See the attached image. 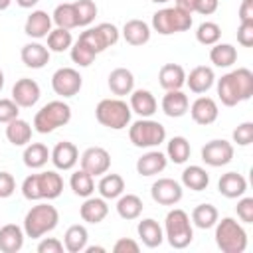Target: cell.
Here are the masks:
<instances>
[{
	"mask_svg": "<svg viewBox=\"0 0 253 253\" xmlns=\"http://www.w3.org/2000/svg\"><path fill=\"white\" fill-rule=\"evenodd\" d=\"M253 95V73L247 67H237L217 79V97L221 105L235 107Z\"/></svg>",
	"mask_w": 253,
	"mask_h": 253,
	"instance_id": "6da1fadb",
	"label": "cell"
},
{
	"mask_svg": "<svg viewBox=\"0 0 253 253\" xmlns=\"http://www.w3.org/2000/svg\"><path fill=\"white\" fill-rule=\"evenodd\" d=\"M63 192V178L55 170H45L40 174H30L22 182V196L30 202L55 200Z\"/></svg>",
	"mask_w": 253,
	"mask_h": 253,
	"instance_id": "7a4b0ae2",
	"label": "cell"
},
{
	"mask_svg": "<svg viewBox=\"0 0 253 253\" xmlns=\"http://www.w3.org/2000/svg\"><path fill=\"white\" fill-rule=\"evenodd\" d=\"M57 223H59V211L55 210V206L42 202L28 210V213L24 217V233H26V237L40 239L45 233L53 231L57 227Z\"/></svg>",
	"mask_w": 253,
	"mask_h": 253,
	"instance_id": "3957f363",
	"label": "cell"
},
{
	"mask_svg": "<svg viewBox=\"0 0 253 253\" xmlns=\"http://www.w3.org/2000/svg\"><path fill=\"white\" fill-rule=\"evenodd\" d=\"M164 237L174 249H186L192 243L194 227H192L190 215L184 210L174 208L166 213V217H164Z\"/></svg>",
	"mask_w": 253,
	"mask_h": 253,
	"instance_id": "277c9868",
	"label": "cell"
},
{
	"mask_svg": "<svg viewBox=\"0 0 253 253\" xmlns=\"http://www.w3.org/2000/svg\"><path fill=\"white\" fill-rule=\"evenodd\" d=\"M215 245L223 253H243L247 249V231L233 217L215 221Z\"/></svg>",
	"mask_w": 253,
	"mask_h": 253,
	"instance_id": "5b68a950",
	"label": "cell"
},
{
	"mask_svg": "<svg viewBox=\"0 0 253 253\" xmlns=\"http://www.w3.org/2000/svg\"><path fill=\"white\" fill-rule=\"evenodd\" d=\"M130 107L126 105V101H123L121 97L115 99H103L99 101V105L95 107V117L97 121L111 128V130H123L130 125Z\"/></svg>",
	"mask_w": 253,
	"mask_h": 253,
	"instance_id": "8992f818",
	"label": "cell"
},
{
	"mask_svg": "<svg viewBox=\"0 0 253 253\" xmlns=\"http://www.w3.org/2000/svg\"><path fill=\"white\" fill-rule=\"evenodd\" d=\"M71 121V107L65 101H49L45 103L34 117V130L40 134L53 132L55 128L67 125Z\"/></svg>",
	"mask_w": 253,
	"mask_h": 253,
	"instance_id": "52a82bcc",
	"label": "cell"
},
{
	"mask_svg": "<svg viewBox=\"0 0 253 253\" xmlns=\"http://www.w3.org/2000/svg\"><path fill=\"white\" fill-rule=\"evenodd\" d=\"M192 14L172 6V8H162L152 14V30L158 32L160 36H170L178 32H186L192 28Z\"/></svg>",
	"mask_w": 253,
	"mask_h": 253,
	"instance_id": "ba28073f",
	"label": "cell"
},
{
	"mask_svg": "<svg viewBox=\"0 0 253 253\" xmlns=\"http://www.w3.org/2000/svg\"><path fill=\"white\" fill-rule=\"evenodd\" d=\"M128 138L136 148H154L166 140V128L150 117L138 119L128 126Z\"/></svg>",
	"mask_w": 253,
	"mask_h": 253,
	"instance_id": "9c48e42d",
	"label": "cell"
},
{
	"mask_svg": "<svg viewBox=\"0 0 253 253\" xmlns=\"http://www.w3.org/2000/svg\"><path fill=\"white\" fill-rule=\"evenodd\" d=\"M119 36H121V32H119V28H117L115 24L101 22V24H97L95 28H85V30L79 34L77 40L83 42L87 47H91V49L99 55V53L105 51L107 47L115 45V43L119 42Z\"/></svg>",
	"mask_w": 253,
	"mask_h": 253,
	"instance_id": "30bf717a",
	"label": "cell"
},
{
	"mask_svg": "<svg viewBox=\"0 0 253 253\" xmlns=\"http://www.w3.org/2000/svg\"><path fill=\"white\" fill-rule=\"evenodd\" d=\"M81 87H83V77L73 67H59L51 75V89L55 95H59L63 99L77 95L81 91Z\"/></svg>",
	"mask_w": 253,
	"mask_h": 253,
	"instance_id": "8fae6325",
	"label": "cell"
},
{
	"mask_svg": "<svg viewBox=\"0 0 253 253\" xmlns=\"http://www.w3.org/2000/svg\"><path fill=\"white\" fill-rule=\"evenodd\" d=\"M202 160L211 168L225 166L233 160V144L225 138H213L202 146Z\"/></svg>",
	"mask_w": 253,
	"mask_h": 253,
	"instance_id": "7c38bea8",
	"label": "cell"
},
{
	"mask_svg": "<svg viewBox=\"0 0 253 253\" xmlns=\"http://www.w3.org/2000/svg\"><path fill=\"white\" fill-rule=\"evenodd\" d=\"M79 162H81V168L95 178V176H101V174L109 172V168H111V154L103 146H89L79 156Z\"/></svg>",
	"mask_w": 253,
	"mask_h": 253,
	"instance_id": "4fadbf2b",
	"label": "cell"
},
{
	"mask_svg": "<svg viewBox=\"0 0 253 253\" xmlns=\"http://www.w3.org/2000/svg\"><path fill=\"white\" fill-rule=\"evenodd\" d=\"M150 196L160 206H176L182 200L184 190L182 184L172 178H158L150 188Z\"/></svg>",
	"mask_w": 253,
	"mask_h": 253,
	"instance_id": "5bb4252c",
	"label": "cell"
},
{
	"mask_svg": "<svg viewBox=\"0 0 253 253\" xmlns=\"http://www.w3.org/2000/svg\"><path fill=\"white\" fill-rule=\"evenodd\" d=\"M40 95H42L40 85H38L34 79H30V77L18 79V81L14 83V87H12V101H14L18 107H22V109L34 107V105L40 101Z\"/></svg>",
	"mask_w": 253,
	"mask_h": 253,
	"instance_id": "9a60e30c",
	"label": "cell"
},
{
	"mask_svg": "<svg viewBox=\"0 0 253 253\" xmlns=\"http://www.w3.org/2000/svg\"><path fill=\"white\" fill-rule=\"evenodd\" d=\"M190 115H192V119H194V123H198V125H211V123H215L217 121V115H219V109H217V103H215V99H211V97H198L190 107Z\"/></svg>",
	"mask_w": 253,
	"mask_h": 253,
	"instance_id": "2e32d148",
	"label": "cell"
},
{
	"mask_svg": "<svg viewBox=\"0 0 253 253\" xmlns=\"http://www.w3.org/2000/svg\"><path fill=\"white\" fill-rule=\"evenodd\" d=\"M49 160L53 162V166L57 170H71L77 162H79V150L73 142L69 140H63V142H57L53 146V150L49 152Z\"/></svg>",
	"mask_w": 253,
	"mask_h": 253,
	"instance_id": "e0dca14e",
	"label": "cell"
},
{
	"mask_svg": "<svg viewBox=\"0 0 253 253\" xmlns=\"http://www.w3.org/2000/svg\"><path fill=\"white\" fill-rule=\"evenodd\" d=\"M215 83V73L211 67L208 65H198L194 67L188 75H186V85L190 87L192 93L196 95H202V93H208Z\"/></svg>",
	"mask_w": 253,
	"mask_h": 253,
	"instance_id": "ac0fdd59",
	"label": "cell"
},
{
	"mask_svg": "<svg viewBox=\"0 0 253 253\" xmlns=\"http://www.w3.org/2000/svg\"><path fill=\"white\" fill-rule=\"evenodd\" d=\"M162 111L166 117L170 119H180L188 113V107H190V99L188 95L182 91V89H174V91H166L164 97H162V103H160Z\"/></svg>",
	"mask_w": 253,
	"mask_h": 253,
	"instance_id": "d6986e66",
	"label": "cell"
},
{
	"mask_svg": "<svg viewBox=\"0 0 253 253\" xmlns=\"http://www.w3.org/2000/svg\"><path fill=\"white\" fill-rule=\"evenodd\" d=\"M51 24H53V20L45 10H34L26 18L24 32H26V36H30L34 40H42V38H47V34L51 32Z\"/></svg>",
	"mask_w": 253,
	"mask_h": 253,
	"instance_id": "ffe728a7",
	"label": "cell"
},
{
	"mask_svg": "<svg viewBox=\"0 0 253 253\" xmlns=\"http://www.w3.org/2000/svg\"><path fill=\"white\" fill-rule=\"evenodd\" d=\"M130 111L136 113L140 119H148L156 113L158 109V103H156V97L148 91V89H132L130 93V103H128Z\"/></svg>",
	"mask_w": 253,
	"mask_h": 253,
	"instance_id": "44dd1931",
	"label": "cell"
},
{
	"mask_svg": "<svg viewBox=\"0 0 253 253\" xmlns=\"http://www.w3.org/2000/svg\"><path fill=\"white\" fill-rule=\"evenodd\" d=\"M49 53H51V51L47 49V45H43V43H40V42H30V43H26V45L22 47L20 57H22V61H24L26 67L42 69V67H45L47 61H49Z\"/></svg>",
	"mask_w": 253,
	"mask_h": 253,
	"instance_id": "7402d4cb",
	"label": "cell"
},
{
	"mask_svg": "<svg viewBox=\"0 0 253 253\" xmlns=\"http://www.w3.org/2000/svg\"><path fill=\"white\" fill-rule=\"evenodd\" d=\"M217 190L223 198L235 200L247 192V180L239 172H225V174H221V178L217 182Z\"/></svg>",
	"mask_w": 253,
	"mask_h": 253,
	"instance_id": "603a6c76",
	"label": "cell"
},
{
	"mask_svg": "<svg viewBox=\"0 0 253 253\" xmlns=\"http://www.w3.org/2000/svg\"><path fill=\"white\" fill-rule=\"evenodd\" d=\"M24 227L16 223H6L0 227V251L2 253H18L24 247Z\"/></svg>",
	"mask_w": 253,
	"mask_h": 253,
	"instance_id": "cb8c5ba5",
	"label": "cell"
},
{
	"mask_svg": "<svg viewBox=\"0 0 253 253\" xmlns=\"http://www.w3.org/2000/svg\"><path fill=\"white\" fill-rule=\"evenodd\" d=\"M158 83L166 91L182 89L186 85V71L178 63H164L158 71Z\"/></svg>",
	"mask_w": 253,
	"mask_h": 253,
	"instance_id": "d4e9b609",
	"label": "cell"
},
{
	"mask_svg": "<svg viewBox=\"0 0 253 253\" xmlns=\"http://www.w3.org/2000/svg\"><path fill=\"white\" fill-rule=\"evenodd\" d=\"M109 89L113 95L117 97H125V95H130L132 89H134V75L130 69L126 67H117L109 73Z\"/></svg>",
	"mask_w": 253,
	"mask_h": 253,
	"instance_id": "484cf974",
	"label": "cell"
},
{
	"mask_svg": "<svg viewBox=\"0 0 253 253\" xmlns=\"http://www.w3.org/2000/svg\"><path fill=\"white\" fill-rule=\"evenodd\" d=\"M136 233H138L140 241H142L146 247H150V249L162 245V241H164V229H162V225H160L156 219H152V217L140 219L138 225H136Z\"/></svg>",
	"mask_w": 253,
	"mask_h": 253,
	"instance_id": "4316f807",
	"label": "cell"
},
{
	"mask_svg": "<svg viewBox=\"0 0 253 253\" xmlns=\"http://www.w3.org/2000/svg\"><path fill=\"white\" fill-rule=\"evenodd\" d=\"M168 164V158L160 150H148L136 160V172L140 176H156L160 174Z\"/></svg>",
	"mask_w": 253,
	"mask_h": 253,
	"instance_id": "83f0119b",
	"label": "cell"
},
{
	"mask_svg": "<svg viewBox=\"0 0 253 253\" xmlns=\"http://www.w3.org/2000/svg\"><path fill=\"white\" fill-rule=\"evenodd\" d=\"M109 213V206H107V200L105 198H85V202L81 204L79 208V215L83 221L87 223H101Z\"/></svg>",
	"mask_w": 253,
	"mask_h": 253,
	"instance_id": "f1b7e54d",
	"label": "cell"
},
{
	"mask_svg": "<svg viewBox=\"0 0 253 253\" xmlns=\"http://www.w3.org/2000/svg\"><path fill=\"white\" fill-rule=\"evenodd\" d=\"M121 34H123V38H125L126 43H130V45H144L150 40V34L152 32H150V26L144 20L134 18V20L125 22Z\"/></svg>",
	"mask_w": 253,
	"mask_h": 253,
	"instance_id": "f546056e",
	"label": "cell"
},
{
	"mask_svg": "<svg viewBox=\"0 0 253 253\" xmlns=\"http://www.w3.org/2000/svg\"><path fill=\"white\" fill-rule=\"evenodd\" d=\"M6 138L14 146H26L32 140V125L24 119H14L6 125Z\"/></svg>",
	"mask_w": 253,
	"mask_h": 253,
	"instance_id": "4dcf8cb0",
	"label": "cell"
},
{
	"mask_svg": "<svg viewBox=\"0 0 253 253\" xmlns=\"http://www.w3.org/2000/svg\"><path fill=\"white\" fill-rule=\"evenodd\" d=\"M49 152H51V150H49L45 144H42V142H32V144L28 142L26 148H24L22 158H24V164H26L28 168L38 170V168H43V166L47 164Z\"/></svg>",
	"mask_w": 253,
	"mask_h": 253,
	"instance_id": "1f68e13d",
	"label": "cell"
},
{
	"mask_svg": "<svg viewBox=\"0 0 253 253\" xmlns=\"http://www.w3.org/2000/svg\"><path fill=\"white\" fill-rule=\"evenodd\" d=\"M210 184V174L198 166V164H192V166H186L184 172H182V186L188 188V190H194V192H202L206 190Z\"/></svg>",
	"mask_w": 253,
	"mask_h": 253,
	"instance_id": "d6a6232c",
	"label": "cell"
},
{
	"mask_svg": "<svg viewBox=\"0 0 253 253\" xmlns=\"http://www.w3.org/2000/svg\"><path fill=\"white\" fill-rule=\"evenodd\" d=\"M87 239H89L87 227L81 223H75V225L67 227V231L63 235V247L69 253H81L87 247Z\"/></svg>",
	"mask_w": 253,
	"mask_h": 253,
	"instance_id": "836d02e7",
	"label": "cell"
},
{
	"mask_svg": "<svg viewBox=\"0 0 253 253\" xmlns=\"http://www.w3.org/2000/svg\"><path fill=\"white\" fill-rule=\"evenodd\" d=\"M142 200L136 196V194H121L117 198V213L123 217V219H136L140 217L142 213Z\"/></svg>",
	"mask_w": 253,
	"mask_h": 253,
	"instance_id": "e575fe53",
	"label": "cell"
},
{
	"mask_svg": "<svg viewBox=\"0 0 253 253\" xmlns=\"http://www.w3.org/2000/svg\"><path fill=\"white\" fill-rule=\"evenodd\" d=\"M210 61L215 67H231L237 61V49L231 43H213L210 49Z\"/></svg>",
	"mask_w": 253,
	"mask_h": 253,
	"instance_id": "d590c367",
	"label": "cell"
},
{
	"mask_svg": "<svg viewBox=\"0 0 253 253\" xmlns=\"http://www.w3.org/2000/svg\"><path fill=\"white\" fill-rule=\"evenodd\" d=\"M97 190L101 194V198L105 200H117L123 192H125V180L121 174H107L99 180L97 184Z\"/></svg>",
	"mask_w": 253,
	"mask_h": 253,
	"instance_id": "8d00e7d4",
	"label": "cell"
},
{
	"mask_svg": "<svg viewBox=\"0 0 253 253\" xmlns=\"http://www.w3.org/2000/svg\"><path fill=\"white\" fill-rule=\"evenodd\" d=\"M192 223L200 229H210L215 225V221L219 219V213H217V208L211 206V204H200L192 210Z\"/></svg>",
	"mask_w": 253,
	"mask_h": 253,
	"instance_id": "74e56055",
	"label": "cell"
},
{
	"mask_svg": "<svg viewBox=\"0 0 253 253\" xmlns=\"http://www.w3.org/2000/svg\"><path fill=\"white\" fill-rule=\"evenodd\" d=\"M192 146L186 136H172L166 144V158L172 160L174 164H184L190 158Z\"/></svg>",
	"mask_w": 253,
	"mask_h": 253,
	"instance_id": "f35d334b",
	"label": "cell"
},
{
	"mask_svg": "<svg viewBox=\"0 0 253 253\" xmlns=\"http://www.w3.org/2000/svg\"><path fill=\"white\" fill-rule=\"evenodd\" d=\"M69 186H71L73 194L79 196V198H89V196L95 192V180H93V176H91L89 172H85L83 168H79V170H75V172L71 174Z\"/></svg>",
	"mask_w": 253,
	"mask_h": 253,
	"instance_id": "ab89813d",
	"label": "cell"
},
{
	"mask_svg": "<svg viewBox=\"0 0 253 253\" xmlns=\"http://www.w3.org/2000/svg\"><path fill=\"white\" fill-rule=\"evenodd\" d=\"M51 20L57 28H65V30L77 28V12H75L73 2H63V4L55 6V10L51 14Z\"/></svg>",
	"mask_w": 253,
	"mask_h": 253,
	"instance_id": "60d3db41",
	"label": "cell"
},
{
	"mask_svg": "<svg viewBox=\"0 0 253 253\" xmlns=\"http://www.w3.org/2000/svg\"><path fill=\"white\" fill-rule=\"evenodd\" d=\"M73 45V36L69 30L65 28H55L47 34V49L49 51H55V53H61L65 49H69Z\"/></svg>",
	"mask_w": 253,
	"mask_h": 253,
	"instance_id": "b9f144b4",
	"label": "cell"
},
{
	"mask_svg": "<svg viewBox=\"0 0 253 253\" xmlns=\"http://www.w3.org/2000/svg\"><path fill=\"white\" fill-rule=\"evenodd\" d=\"M221 38V28L215 22H202L196 30V40L202 45H213Z\"/></svg>",
	"mask_w": 253,
	"mask_h": 253,
	"instance_id": "7bdbcfd3",
	"label": "cell"
},
{
	"mask_svg": "<svg viewBox=\"0 0 253 253\" xmlns=\"http://www.w3.org/2000/svg\"><path fill=\"white\" fill-rule=\"evenodd\" d=\"M69 53H71V61L77 63L79 67H89L97 57V53L91 47H87L83 42H79V40L69 47Z\"/></svg>",
	"mask_w": 253,
	"mask_h": 253,
	"instance_id": "ee69618b",
	"label": "cell"
},
{
	"mask_svg": "<svg viewBox=\"0 0 253 253\" xmlns=\"http://www.w3.org/2000/svg\"><path fill=\"white\" fill-rule=\"evenodd\" d=\"M73 6L77 12V26L87 28L97 16V4L93 0H75Z\"/></svg>",
	"mask_w": 253,
	"mask_h": 253,
	"instance_id": "f6af8a7d",
	"label": "cell"
},
{
	"mask_svg": "<svg viewBox=\"0 0 253 253\" xmlns=\"http://www.w3.org/2000/svg\"><path fill=\"white\" fill-rule=\"evenodd\" d=\"M233 142L237 144V146H249L251 142H253V123H249V121H245V123H241L235 130H233Z\"/></svg>",
	"mask_w": 253,
	"mask_h": 253,
	"instance_id": "bcb514c9",
	"label": "cell"
},
{
	"mask_svg": "<svg viewBox=\"0 0 253 253\" xmlns=\"http://www.w3.org/2000/svg\"><path fill=\"white\" fill-rule=\"evenodd\" d=\"M235 211H237V217L243 223H253V198L241 196L237 206H235Z\"/></svg>",
	"mask_w": 253,
	"mask_h": 253,
	"instance_id": "7dc6e473",
	"label": "cell"
},
{
	"mask_svg": "<svg viewBox=\"0 0 253 253\" xmlns=\"http://www.w3.org/2000/svg\"><path fill=\"white\" fill-rule=\"evenodd\" d=\"M18 115H20V107L12 99H0V123L8 125L10 121L18 119Z\"/></svg>",
	"mask_w": 253,
	"mask_h": 253,
	"instance_id": "c3c4849f",
	"label": "cell"
},
{
	"mask_svg": "<svg viewBox=\"0 0 253 253\" xmlns=\"http://www.w3.org/2000/svg\"><path fill=\"white\" fill-rule=\"evenodd\" d=\"M16 192V180L10 172H0V200L10 198Z\"/></svg>",
	"mask_w": 253,
	"mask_h": 253,
	"instance_id": "681fc988",
	"label": "cell"
},
{
	"mask_svg": "<svg viewBox=\"0 0 253 253\" xmlns=\"http://www.w3.org/2000/svg\"><path fill=\"white\" fill-rule=\"evenodd\" d=\"M63 243L57 237H43L38 243V253H63Z\"/></svg>",
	"mask_w": 253,
	"mask_h": 253,
	"instance_id": "f907efd6",
	"label": "cell"
},
{
	"mask_svg": "<svg viewBox=\"0 0 253 253\" xmlns=\"http://www.w3.org/2000/svg\"><path fill=\"white\" fill-rule=\"evenodd\" d=\"M113 251L115 253H138L140 251V245L134 239H130V237H121L113 245Z\"/></svg>",
	"mask_w": 253,
	"mask_h": 253,
	"instance_id": "816d5d0a",
	"label": "cell"
},
{
	"mask_svg": "<svg viewBox=\"0 0 253 253\" xmlns=\"http://www.w3.org/2000/svg\"><path fill=\"white\" fill-rule=\"evenodd\" d=\"M237 42L243 47H251L253 45V24H245L241 22L237 28Z\"/></svg>",
	"mask_w": 253,
	"mask_h": 253,
	"instance_id": "f5cc1de1",
	"label": "cell"
},
{
	"mask_svg": "<svg viewBox=\"0 0 253 253\" xmlns=\"http://www.w3.org/2000/svg\"><path fill=\"white\" fill-rule=\"evenodd\" d=\"M217 6H219V0H196L194 12H198L202 16H210L217 10Z\"/></svg>",
	"mask_w": 253,
	"mask_h": 253,
	"instance_id": "db71d44e",
	"label": "cell"
},
{
	"mask_svg": "<svg viewBox=\"0 0 253 253\" xmlns=\"http://www.w3.org/2000/svg\"><path fill=\"white\" fill-rule=\"evenodd\" d=\"M239 22L253 24V0H243L239 6Z\"/></svg>",
	"mask_w": 253,
	"mask_h": 253,
	"instance_id": "11a10c76",
	"label": "cell"
},
{
	"mask_svg": "<svg viewBox=\"0 0 253 253\" xmlns=\"http://www.w3.org/2000/svg\"><path fill=\"white\" fill-rule=\"evenodd\" d=\"M174 2H176L174 6H178V8H182V10L190 12V14H194V4H196V0H174Z\"/></svg>",
	"mask_w": 253,
	"mask_h": 253,
	"instance_id": "9f6ffc18",
	"label": "cell"
},
{
	"mask_svg": "<svg viewBox=\"0 0 253 253\" xmlns=\"http://www.w3.org/2000/svg\"><path fill=\"white\" fill-rule=\"evenodd\" d=\"M38 2H40V0H16V4H18L20 8H34Z\"/></svg>",
	"mask_w": 253,
	"mask_h": 253,
	"instance_id": "6f0895ef",
	"label": "cell"
},
{
	"mask_svg": "<svg viewBox=\"0 0 253 253\" xmlns=\"http://www.w3.org/2000/svg\"><path fill=\"white\" fill-rule=\"evenodd\" d=\"M83 251H85V253H105V247H99V245H91V247H85Z\"/></svg>",
	"mask_w": 253,
	"mask_h": 253,
	"instance_id": "680465c9",
	"label": "cell"
},
{
	"mask_svg": "<svg viewBox=\"0 0 253 253\" xmlns=\"http://www.w3.org/2000/svg\"><path fill=\"white\" fill-rule=\"evenodd\" d=\"M12 4V0H0V10H6Z\"/></svg>",
	"mask_w": 253,
	"mask_h": 253,
	"instance_id": "91938a15",
	"label": "cell"
},
{
	"mask_svg": "<svg viewBox=\"0 0 253 253\" xmlns=\"http://www.w3.org/2000/svg\"><path fill=\"white\" fill-rule=\"evenodd\" d=\"M2 87H4V73H2V69H0V91H2Z\"/></svg>",
	"mask_w": 253,
	"mask_h": 253,
	"instance_id": "94428289",
	"label": "cell"
},
{
	"mask_svg": "<svg viewBox=\"0 0 253 253\" xmlns=\"http://www.w3.org/2000/svg\"><path fill=\"white\" fill-rule=\"evenodd\" d=\"M150 2H156V4H164V2H168V0H150Z\"/></svg>",
	"mask_w": 253,
	"mask_h": 253,
	"instance_id": "6125c7cd",
	"label": "cell"
}]
</instances>
